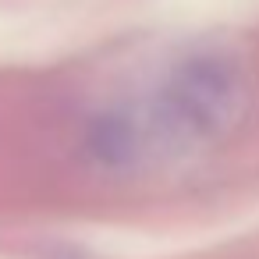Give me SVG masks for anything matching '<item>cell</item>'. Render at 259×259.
Returning <instances> with one entry per match:
<instances>
[{"instance_id":"1","label":"cell","mask_w":259,"mask_h":259,"mask_svg":"<svg viewBox=\"0 0 259 259\" xmlns=\"http://www.w3.org/2000/svg\"><path fill=\"white\" fill-rule=\"evenodd\" d=\"M234 96L238 85L227 68H220L217 61H195L181 68L149 100L146 110L103 121L96 146L117 163H128L132 156H146V153L153 156V153L185 149L227 124L234 110Z\"/></svg>"}]
</instances>
